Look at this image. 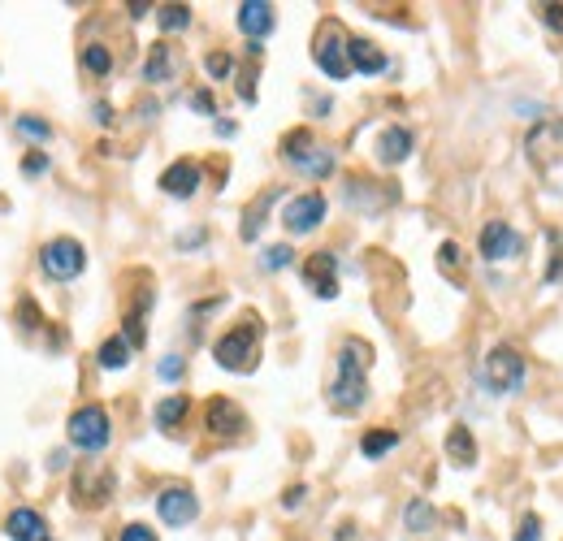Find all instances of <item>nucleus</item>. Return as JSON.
<instances>
[{
  "label": "nucleus",
  "instance_id": "obj_13",
  "mask_svg": "<svg viewBox=\"0 0 563 541\" xmlns=\"http://www.w3.org/2000/svg\"><path fill=\"white\" fill-rule=\"evenodd\" d=\"M9 541H48V520L35 507H13L5 520Z\"/></svg>",
  "mask_w": 563,
  "mask_h": 541
},
{
  "label": "nucleus",
  "instance_id": "obj_36",
  "mask_svg": "<svg viewBox=\"0 0 563 541\" xmlns=\"http://www.w3.org/2000/svg\"><path fill=\"white\" fill-rule=\"evenodd\" d=\"M191 109H200V113H213V96H208V91H195V96H191Z\"/></svg>",
  "mask_w": 563,
  "mask_h": 541
},
{
  "label": "nucleus",
  "instance_id": "obj_8",
  "mask_svg": "<svg viewBox=\"0 0 563 541\" xmlns=\"http://www.w3.org/2000/svg\"><path fill=\"white\" fill-rule=\"evenodd\" d=\"M325 195L321 191H304V195H295L291 204L282 208V226L291 230V234H312L325 221Z\"/></svg>",
  "mask_w": 563,
  "mask_h": 541
},
{
  "label": "nucleus",
  "instance_id": "obj_34",
  "mask_svg": "<svg viewBox=\"0 0 563 541\" xmlns=\"http://www.w3.org/2000/svg\"><path fill=\"white\" fill-rule=\"evenodd\" d=\"M161 377L165 381H178L182 377V355H165V360H161Z\"/></svg>",
  "mask_w": 563,
  "mask_h": 541
},
{
  "label": "nucleus",
  "instance_id": "obj_10",
  "mask_svg": "<svg viewBox=\"0 0 563 541\" xmlns=\"http://www.w3.org/2000/svg\"><path fill=\"white\" fill-rule=\"evenodd\" d=\"M156 511H161V520L169 529H187V524L200 516V498L191 490H182V485H169V490L156 498Z\"/></svg>",
  "mask_w": 563,
  "mask_h": 541
},
{
  "label": "nucleus",
  "instance_id": "obj_37",
  "mask_svg": "<svg viewBox=\"0 0 563 541\" xmlns=\"http://www.w3.org/2000/svg\"><path fill=\"white\" fill-rule=\"evenodd\" d=\"M44 169H48V156H31V161H26V174H44Z\"/></svg>",
  "mask_w": 563,
  "mask_h": 541
},
{
  "label": "nucleus",
  "instance_id": "obj_31",
  "mask_svg": "<svg viewBox=\"0 0 563 541\" xmlns=\"http://www.w3.org/2000/svg\"><path fill=\"white\" fill-rule=\"evenodd\" d=\"M516 541H542V520H538V516H525V520H520Z\"/></svg>",
  "mask_w": 563,
  "mask_h": 541
},
{
  "label": "nucleus",
  "instance_id": "obj_14",
  "mask_svg": "<svg viewBox=\"0 0 563 541\" xmlns=\"http://www.w3.org/2000/svg\"><path fill=\"white\" fill-rule=\"evenodd\" d=\"M516 252H520V239H516V230L507 226V221H490V226L481 230V256L486 260H507Z\"/></svg>",
  "mask_w": 563,
  "mask_h": 541
},
{
  "label": "nucleus",
  "instance_id": "obj_2",
  "mask_svg": "<svg viewBox=\"0 0 563 541\" xmlns=\"http://www.w3.org/2000/svg\"><path fill=\"white\" fill-rule=\"evenodd\" d=\"M213 355L226 373H252L256 360H260V321L256 316H243V325H234L230 334H221Z\"/></svg>",
  "mask_w": 563,
  "mask_h": 541
},
{
  "label": "nucleus",
  "instance_id": "obj_28",
  "mask_svg": "<svg viewBox=\"0 0 563 541\" xmlns=\"http://www.w3.org/2000/svg\"><path fill=\"white\" fill-rule=\"evenodd\" d=\"M83 65H87L91 74H109V65H113L109 48H104V44H87V48H83Z\"/></svg>",
  "mask_w": 563,
  "mask_h": 541
},
{
  "label": "nucleus",
  "instance_id": "obj_24",
  "mask_svg": "<svg viewBox=\"0 0 563 541\" xmlns=\"http://www.w3.org/2000/svg\"><path fill=\"white\" fill-rule=\"evenodd\" d=\"M156 22H161V31H165V35L187 31V26H191V9H187V5H161Z\"/></svg>",
  "mask_w": 563,
  "mask_h": 541
},
{
  "label": "nucleus",
  "instance_id": "obj_25",
  "mask_svg": "<svg viewBox=\"0 0 563 541\" xmlns=\"http://www.w3.org/2000/svg\"><path fill=\"white\" fill-rule=\"evenodd\" d=\"M143 78H148V83H165L169 78V48L165 44H152L148 65H143Z\"/></svg>",
  "mask_w": 563,
  "mask_h": 541
},
{
  "label": "nucleus",
  "instance_id": "obj_22",
  "mask_svg": "<svg viewBox=\"0 0 563 541\" xmlns=\"http://www.w3.org/2000/svg\"><path fill=\"white\" fill-rule=\"evenodd\" d=\"M13 130H18L22 139H31V143H48L52 139V126L44 122V117H35V113H22L18 122H13Z\"/></svg>",
  "mask_w": 563,
  "mask_h": 541
},
{
  "label": "nucleus",
  "instance_id": "obj_17",
  "mask_svg": "<svg viewBox=\"0 0 563 541\" xmlns=\"http://www.w3.org/2000/svg\"><path fill=\"white\" fill-rule=\"evenodd\" d=\"M412 152V130L408 126H390L382 130V139H377V156H382V165H403Z\"/></svg>",
  "mask_w": 563,
  "mask_h": 541
},
{
  "label": "nucleus",
  "instance_id": "obj_12",
  "mask_svg": "<svg viewBox=\"0 0 563 541\" xmlns=\"http://www.w3.org/2000/svg\"><path fill=\"white\" fill-rule=\"evenodd\" d=\"M200 182H204V169L200 165H195V161H174L161 174V191L174 195V200H191V195L200 191Z\"/></svg>",
  "mask_w": 563,
  "mask_h": 541
},
{
  "label": "nucleus",
  "instance_id": "obj_32",
  "mask_svg": "<svg viewBox=\"0 0 563 541\" xmlns=\"http://www.w3.org/2000/svg\"><path fill=\"white\" fill-rule=\"evenodd\" d=\"M117 541H156V533L148 529V524H126L122 537H117Z\"/></svg>",
  "mask_w": 563,
  "mask_h": 541
},
{
  "label": "nucleus",
  "instance_id": "obj_11",
  "mask_svg": "<svg viewBox=\"0 0 563 541\" xmlns=\"http://www.w3.org/2000/svg\"><path fill=\"white\" fill-rule=\"evenodd\" d=\"M304 282L312 286L317 299H334L338 295V256L334 252H317L304 260Z\"/></svg>",
  "mask_w": 563,
  "mask_h": 541
},
{
  "label": "nucleus",
  "instance_id": "obj_9",
  "mask_svg": "<svg viewBox=\"0 0 563 541\" xmlns=\"http://www.w3.org/2000/svg\"><path fill=\"white\" fill-rule=\"evenodd\" d=\"M312 57L325 70V78H347L351 74V61H347V39L343 31H334V26H325L317 35V48H312Z\"/></svg>",
  "mask_w": 563,
  "mask_h": 541
},
{
  "label": "nucleus",
  "instance_id": "obj_19",
  "mask_svg": "<svg viewBox=\"0 0 563 541\" xmlns=\"http://www.w3.org/2000/svg\"><path fill=\"white\" fill-rule=\"evenodd\" d=\"M447 455H451L460 468H468V464L477 459V442H473V433H468V425H455V429L447 433Z\"/></svg>",
  "mask_w": 563,
  "mask_h": 541
},
{
  "label": "nucleus",
  "instance_id": "obj_30",
  "mask_svg": "<svg viewBox=\"0 0 563 541\" xmlns=\"http://www.w3.org/2000/svg\"><path fill=\"white\" fill-rule=\"evenodd\" d=\"M204 65H208V74H213V78H226V74L234 70V61L226 57V52H208V61H204Z\"/></svg>",
  "mask_w": 563,
  "mask_h": 541
},
{
  "label": "nucleus",
  "instance_id": "obj_4",
  "mask_svg": "<svg viewBox=\"0 0 563 541\" xmlns=\"http://www.w3.org/2000/svg\"><path fill=\"white\" fill-rule=\"evenodd\" d=\"M65 433H70V442L78 446V451L100 455L104 446H109V438H113V429H109V412H104V407H96V403L78 407V412L70 416V425H65Z\"/></svg>",
  "mask_w": 563,
  "mask_h": 541
},
{
  "label": "nucleus",
  "instance_id": "obj_29",
  "mask_svg": "<svg viewBox=\"0 0 563 541\" xmlns=\"http://www.w3.org/2000/svg\"><path fill=\"white\" fill-rule=\"evenodd\" d=\"M291 247H286V243H278V247H269V252L265 256H260V265H265V269H286V265H291Z\"/></svg>",
  "mask_w": 563,
  "mask_h": 541
},
{
  "label": "nucleus",
  "instance_id": "obj_33",
  "mask_svg": "<svg viewBox=\"0 0 563 541\" xmlns=\"http://www.w3.org/2000/svg\"><path fill=\"white\" fill-rule=\"evenodd\" d=\"M438 265H442V269H460V247H455V243H442Z\"/></svg>",
  "mask_w": 563,
  "mask_h": 541
},
{
  "label": "nucleus",
  "instance_id": "obj_7",
  "mask_svg": "<svg viewBox=\"0 0 563 541\" xmlns=\"http://www.w3.org/2000/svg\"><path fill=\"white\" fill-rule=\"evenodd\" d=\"M39 269H44L52 282H74V277L87 269L83 243H74V239H52V243H44V252H39Z\"/></svg>",
  "mask_w": 563,
  "mask_h": 541
},
{
  "label": "nucleus",
  "instance_id": "obj_1",
  "mask_svg": "<svg viewBox=\"0 0 563 541\" xmlns=\"http://www.w3.org/2000/svg\"><path fill=\"white\" fill-rule=\"evenodd\" d=\"M364 368H369V347L360 338H347L343 351H338V377L330 390L334 412H360L364 399H369V381H364Z\"/></svg>",
  "mask_w": 563,
  "mask_h": 541
},
{
  "label": "nucleus",
  "instance_id": "obj_6",
  "mask_svg": "<svg viewBox=\"0 0 563 541\" xmlns=\"http://www.w3.org/2000/svg\"><path fill=\"white\" fill-rule=\"evenodd\" d=\"M486 386L494 390V394H516L520 386H525V355H520L516 347H494L490 355H486Z\"/></svg>",
  "mask_w": 563,
  "mask_h": 541
},
{
  "label": "nucleus",
  "instance_id": "obj_21",
  "mask_svg": "<svg viewBox=\"0 0 563 541\" xmlns=\"http://www.w3.org/2000/svg\"><path fill=\"white\" fill-rule=\"evenodd\" d=\"M395 446H399V433L395 429H373V433H364L360 451L369 455V459H382L386 451H395Z\"/></svg>",
  "mask_w": 563,
  "mask_h": 541
},
{
  "label": "nucleus",
  "instance_id": "obj_16",
  "mask_svg": "<svg viewBox=\"0 0 563 541\" xmlns=\"http://www.w3.org/2000/svg\"><path fill=\"white\" fill-rule=\"evenodd\" d=\"M204 420H208V433H217V438H234V433L243 429V412L230 399H213V403H208Z\"/></svg>",
  "mask_w": 563,
  "mask_h": 541
},
{
  "label": "nucleus",
  "instance_id": "obj_20",
  "mask_svg": "<svg viewBox=\"0 0 563 541\" xmlns=\"http://www.w3.org/2000/svg\"><path fill=\"white\" fill-rule=\"evenodd\" d=\"M191 412V403H187V394H169V399L156 403V425L161 429H174L182 416Z\"/></svg>",
  "mask_w": 563,
  "mask_h": 541
},
{
  "label": "nucleus",
  "instance_id": "obj_35",
  "mask_svg": "<svg viewBox=\"0 0 563 541\" xmlns=\"http://www.w3.org/2000/svg\"><path fill=\"white\" fill-rule=\"evenodd\" d=\"M542 22L551 31H563V5H542Z\"/></svg>",
  "mask_w": 563,
  "mask_h": 541
},
{
  "label": "nucleus",
  "instance_id": "obj_3",
  "mask_svg": "<svg viewBox=\"0 0 563 541\" xmlns=\"http://www.w3.org/2000/svg\"><path fill=\"white\" fill-rule=\"evenodd\" d=\"M525 152L533 169H538L542 178H559L563 182V122H542L529 130L525 139Z\"/></svg>",
  "mask_w": 563,
  "mask_h": 541
},
{
  "label": "nucleus",
  "instance_id": "obj_38",
  "mask_svg": "<svg viewBox=\"0 0 563 541\" xmlns=\"http://www.w3.org/2000/svg\"><path fill=\"white\" fill-rule=\"evenodd\" d=\"M304 494H308V490H304V485H295V490H291V494H286V498H282V503H286V507H299V503H304Z\"/></svg>",
  "mask_w": 563,
  "mask_h": 541
},
{
  "label": "nucleus",
  "instance_id": "obj_23",
  "mask_svg": "<svg viewBox=\"0 0 563 541\" xmlns=\"http://www.w3.org/2000/svg\"><path fill=\"white\" fill-rule=\"evenodd\" d=\"M96 360H100V368H126V364H130V342H126V338H109V342L100 347Z\"/></svg>",
  "mask_w": 563,
  "mask_h": 541
},
{
  "label": "nucleus",
  "instance_id": "obj_18",
  "mask_svg": "<svg viewBox=\"0 0 563 541\" xmlns=\"http://www.w3.org/2000/svg\"><path fill=\"white\" fill-rule=\"evenodd\" d=\"M347 61H351V70H360V74H382L386 70V52L369 44V39H347Z\"/></svg>",
  "mask_w": 563,
  "mask_h": 541
},
{
  "label": "nucleus",
  "instance_id": "obj_26",
  "mask_svg": "<svg viewBox=\"0 0 563 541\" xmlns=\"http://www.w3.org/2000/svg\"><path fill=\"white\" fill-rule=\"evenodd\" d=\"M273 200H278V191H269V195H260V200H256L252 208H247V221H243V239H247V243H252V239H256V234H260V226H265V217H260V213H265V208H269Z\"/></svg>",
  "mask_w": 563,
  "mask_h": 541
},
{
  "label": "nucleus",
  "instance_id": "obj_27",
  "mask_svg": "<svg viewBox=\"0 0 563 541\" xmlns=\"http://www.w3.org/2000/svg\"><path fill=\"white\" fill-rule=\"evenodd\" d=\"M434 507H429L425 503V498H412V503H408V529L412 533H429V529H434Z\"/></svg>",
  "mask_w": 563,
  "mask_h": 541
},
{
  "label": "nucleus",
  "instance_id": "obj_15",
  "mask_svg": "<svg viewBox=\"0 0 563 541\" xmlns=\"http://www.w3.org/2000/svg\"><path fill=\"white\" fill-rule=\"evenodd\" d=\"M239 31L252 39V44L273 31V5L269 0H243L239 5Z\"/></svg>",
  "mask_w": 563,
  "mask_h": 541
},
{
  "label": "nucleus",
  "instance_id": "obj_39",
  "mask_svg": "<svg viewBox=\"0 0 563 541\" xmlns=\"http://www.w3.org/2000/svg\"><path fill=\"white\" fill-rule=\"evenodd\" d=\"M195 243H204V230H191V234H182L178 247H195Z\"/></svg>",
  "mask_w": 563,
  "mask_h": 541
},
{
  "label": "nucleus",
  "instance_id": "obj_5",
  "mask_svg": "<svg viewBox=\"0 0 563 541\" xmlns=\"http://www.w3.org/2000/svg\"><path fill=\"white\" fill-rule=\"evenodd\" d=\"M282 156H286V161H291L295 169L312 174V178L334 174V152L321 148V143L312 139V130H291V135L282 139Z\"/></svg>",
  "mask_w": 563,
  "mask_h": 541
}]
</instances>
